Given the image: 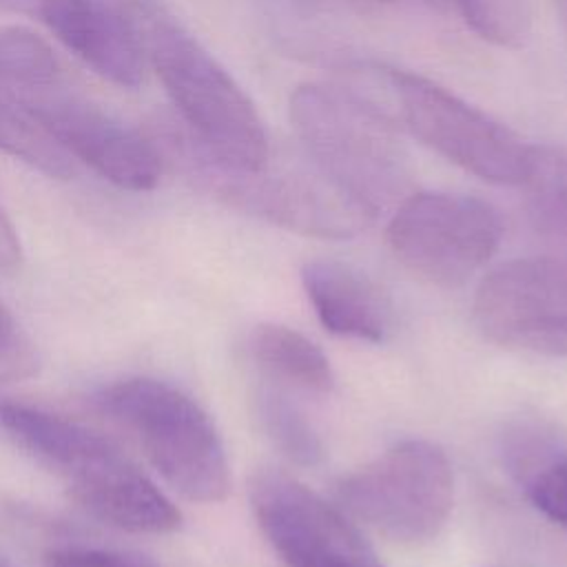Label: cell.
<instances>
[{
  "mask_svg": "<svg viewBox=\"0 0 567 567\" xmlns=\"http://www.w3.org/2000/svg\"><path fill=\"white\" fill-rule=\"evenodd\" d=\"M120 9L197 144L230 168L266 166V126L235 78L157 0H122Z\"/></svg>",
  "mask_w": 567,
  "mask_h": 567,
  "instance_id": "obj_1",
  "label": "cell"
},
{
  "mask_svg": "<svg viewBox=\"0 0 567 567\" xmlns=\"http://www.w3.org/2000/svg\"><path fill=\"white\" fill-rule=\"evenodd\" d=\"M0 430L55 472L93 518L137 534L179 527V509L97 432L18 401H0Z\"/></svg>",
  "mask_w": 567,
  "mask_h": 567,
  "instance_id": "obj_2",
  "label": "cell"
},
{
  "mask_svg": "<svg viewBox=\"0 0 567 567\" xmlns=\"http://www.w3.org/2000/svg\"><path fill=\"white\" fill-rule=\"evenodd\" d=\"M153 142L162 159L177 166L197 188L246 215L286 230L348 239L363 233L374 217L339 190L303 153L297 162L272 166V157L257 171H239L213 159L184 128L157 122Z\"/></svg>",
  "mask_w": 567,
  "mask_h": 567,
  "instance_id": "obj_3",
  "label": "cell"
},
{
  "mask_svg": "<svg viewBox=\"0 0 567 567\" xmlns=\"http://www.w3.org/2000/svg\"><path fill=\"white\" fill-rule=\"evenodd\" d=\"M301 153L374 219L410 188L408 155L390 113L348 86L308 82L290 93Z\"/></svg>",
  "mask_w": 567,
  "mask_h": 567,
  "instance_id": "obj_4",
  "label": "cell"
},
{
  "mask_svg": "<svg viewBox=\"0 0 567 567\" xmlns=\"http://www.w3.org/2000/svg\"><path fill=\"white\" fill-rule=\"evenodd\" d=\"M95 403L133 436L151 465L184 498H226L230 467L221 436L206 410L186 392L166 381L135 377L104 385Z\"/></svg>",
  "mask_w": 567,
  "mask_h": 567,
  "instance_id": "obj_5",
  "label": "cell"
},
{
  "mask_svg": "<svg viewBox=\"0 0 567 567\" xmlns=\"http://www.w3.org/2000/svg\"><path fill=\"white\" fill-rule=\"evenodd\" d=\"M339 507L377 534L423 545L439 536L454 501L447 454L432 441L408 439L337 483Z\"/></svg>",
  "mask_w": 567,
  "mask_h": 567,
  "instance_id": "obj_6",
  "label": "cell"
},
{
  "mask_svg": "<svg viewBox=\"0 0 567 567\" xmlns=\"http://www.w3.org/2000/svg\"><path fill=\"white\" fill-rule=\"evenodd\" d=\"M392 93L394 113L421 144L463 171L501 186H523L534 144L436 82L403 69L374 66Z\"/></svg>",
  "mask_w": 567,
  "mask_h": 567,
  "instance_id": "obj_7",
  "label": "cell"
},
{
  "mask_svg": "<svg viewBox=\"0 0 567 567\" xmlns=\"http://www.w3.org/2000/svg\"><path fill=\"white\" fill-rule=\"evenodd\" d=\"M385 237L414 275L439 286H461L496 252L503 219L474 195L419 190L394 206Z\"/></svg>",
  "mask_w": 567,
  "mask_h": 567,
  "instance_id": "obj_8",
  "label": "cell"
},
{
  "mask_svg": "<svg viewBox=\"0 0 567 567\" xmlns=\"http://www.w3.org/2000/svg\"><path fill=\"white\" fill-rule=\"evenodd\" d=\"M255 520L284 567H383L339 507L279 470L250 481Z\"/></svg>",
  "mask_w": 567,
  "mask_h": 567,
  "instance_id": "obj_9",
  "label": "cell"
},
{
  "mask_svg": "<svg viewBox=\"0 0 567 567\" xmlns=\"http://www.w3.org/2000/svg\"><path fill=\"white\" fill-rule=\"evenodd\" d=\"M11 97L71 159L84 162L111 184L126 190H151L159 182L164 159L155 142L69 91L66 82Z\"/></svg>",
  "mask_w": 567,
  "mask_h": 567,
  "instance_id": "obj_10",
  "label": "cell"
},
{
  "mask_svg": "<svg viewBox=\"0 0 567 567\" xmlns=\"http://www.w3.org/2000/svg\"><path fill=\"white\" fill-rule=\"evenodd\" d=\"M474 319L501 346L567 357V257L501 264L476 290Z\"/></svg>",
  "mask_w": 567,
  "mask_h": 567,
  "instance_id": "obj_11",
  "label": "cell"
},
{
  "mask_svg": "<svg viewBox=\"0 0 567 567\" xmlns=\"http://www.w3.org/2000/svg\"><path fill=\"white\" fill-rule=\"evenodd\" d=\"M35 20L97 75L126 89L142 82L146 58L122 9L104 0H44Z\"/></svg>",
  "mask_w": 567,
  "mask_h": 567,
  "instance_id": "obj_12",
  "label": "cell"
},
{
  "mask_svg": "<svg viewBox=\"0 0 567 567\" xmlns=\"http://www.w3.org/2000/svg\"><path fill=\"white\" fill-rule=\"evenodd\" d=\"M301 281L328 332L372 343L385 339L392 310L383 290L363 272L334 259H312L301 268Z\"/></svg>",
  "mask_w": 567,
  "mask_h": 567,
  "instance_id": "obj_13",
  "label": "cell"
},
{
  "mask_svg": "<svg viewBox=\"0 0 567 567\" xmlns=\"http://www.w3.org/2000/svg\"><path fill=\"white\" fill-rule=\"evenodd\" d=\"M248 350L270 383L315 394H328L334 388V374L323 350L288 326H255Z\"/></svg>",
  "mask_w": 567,
  "mask_h": 567,
  "instance_id": "obj_14",
  "label": "cell"
},
{
  "mask_svg": "<svg viewBox=\"0 0 567 567\" xmlns=\"http://www.w3.org/2000/svg\"><path fill=\"white\" fill-rule=\"evenodd\" d=\"M264 434L290 461L303 467L323 458V443L306 412L277 383H264L255 396Z\"/></svg>",
  "mask_w": 567,
  "mask_h": 567,
  "instance_id": "obj_15",
  "label": "cell"
},
{
  "mask_svg": "<svg viewBox=\"0 0 567 567\" xmlns=\"http://www.w3.org/2000/svg\"><path fill=\"white\" fill-rule=\"evenodd\" d=\"M0 84L9 95L64 84V69L53 49L33 31L0 27Z\"/></svg>",
  "mask_w": 567,
  "mask_h": 567,
  "instance_id": "obj_16",
  "label": "cell"
},
{
  "mask_svg": "<svg viewBox=\"0 0 567 567\" xmlns=\"http://www.w3.org/2000/svg\"><path fill=\"white\" fill-rule=\"evenodd\" d=\"M523 188L529 193V208L538 228L567 237V146L534 144Z\"/></svg>",
  "mask_w": 567,
  "mask_h": 567,
  "instance_id": "obj_17",
  "label": "cell"
},
{
  "mask_svg": "<svg viewBox=\"0 0 567 567\" xmlns=\"http://www.w3.org/2000/svg\"><path fill=\"white\" fill-rule=\"evenodd\" d=\"M0 151L29 164L31 168L55 177L69 179L75 173L71 155L47 135L27 113L0 100Z\"/></svg>",
  "mask_w": 567,
  "mask_h": 567,
  "instance_id": "obj_18",
  "label": "cell"
},
{
  "mask_svg": "<svg viewBox=\"0 0 567 567\" xmlns=\"http://www.w3.org/2000/svg\"><path fill=\"white\" fill-rule=\"evenodd\" d=\"M483 40L516 47L529 31L527 0H445Z\"/></svg>",
  "mask_w": 567,
  "mask_h": 567,
  "instance_id": "obj_19",
  "label": "cell"
},
{
  "mask_svg": "<svg viewBox=\"0 0 567 567\" xmlns=\"http://www.w3.org/2000/svg\"><path fill=\"white\" fill-rule=\"evenodd\" d=\"M38 352L33 341L0 303V383L22 381L38 372Z\"/></svg>",
  "mask_w": 567,
  "mask_h": 567,
  "instance_id": "obj_20",
  "label": "cell"
},
{
  "mask_svg": "<svg viewBox=\"0 0 567 567\" xmlns=\"http://www.w3.org/2000/svg\"><path fill=\"white\" fill-rule=\"evenodd\" d=\"M47 567H155L140 554L95 547V545H60L44 558Z\"/></svg>",
  "mask_w": 567,
  "mask_h": 567,
  "instance_id": "obj_21",
  "label": "cell"
},
{
  "mask_svg": "<svg viewBox=\"0 0 567 567\" xmlns=\"http://www.w3.org/2000/svg\"><path fill=\"white\" fill-rule=\"evenodd\" d=\"M22 259L18 233L0 204V270H13Z\"/></svg>",
  "mask_w": 567,
  "mask_h": 567,
  "instance_id": "obj_22",
  "label": "cell"
},
{
  "mask_svg": "<svg viewBox=\"0 0 567 567\" xmlns=\"http://www.w3.org/2000/svg\"><path fill=\"white\" fill-rule=\"evenodd\" d=\"M42 4H44V0H0V9L24 13L31 18H38Z\"/></svg>",
  "mask_w": 567,
  "mask_h": 567,
  "instance_id": "obj_23",
  "label": "cell"
},
{
  "mask_svg": "<svg viewBox=\"0 0 567 567\" xmlns=\"http://www.w3.org/2000/svg\"><path fill=\"white\" fill-rule=\"evenodd\" d=\"M343 2L365 4V7H388V4H405V2H432V4H441V2H445V0H343Z\"/></svg>",
  "mask_w": 567,
  "mask_h": 567,
  "instance_id": "obj_24",
  "label": "cell"
},
{
  "mask_svg": "<svg viewBox=\"0 0 567 567\" xmlns=\"http://www.w3.org/2000/svg\"><path fill=\"white\" fill-rule=\"evenodd\" d=\"M556 4H558V11H560V16H563V24H565V29H567V0H556Z\"/></svg>",
  "mask_w": 567,
  "mask_h": 567,
  "instance_id": "obj_25",
  "label": "cell"
},
{
  "mask_svg": "<svg viewBox=\"0 0 567 567\" xmlns=\"http://www.w3.org/2000/svg\"><path fill=\"white\" fill-rule=\"evenodd\" d=\"M0 567H11V565L4 560V556H2V554H0Z\"/></svg>",
  "mask_w": 567,
  "mask_h": 567,
  "instance_id": "obj_26",
  "label": "cell"
}]
</instances>
